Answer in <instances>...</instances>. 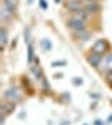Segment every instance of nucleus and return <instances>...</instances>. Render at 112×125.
Wrapping results in <instances>:
<instances>
[{
    "instance_id": "obj_1",
    "label": "nucleus",
    "mask_w": 112,
    "mask_h": 125,
    "mask_svg": "<svg viewBox=\"0 0 112 125\" xmlns=\"http://www.w3.org/2000/svg\"><path fill=\"white\" fill-rule=\"evenodd\" d=\"M69 27H70V30L75 32V33H84L85 32V20H82L79 15L70 17V19H69Z\"/></svg>"
},
{
    "instance_id": "obj_2",
    "label": "nucleus",
    "mask_w": 112,
    "mask_h": 125,
    "mask_svg": "<svg viewBox=\"0 0 112 125\" xmlns=\"http://www.w3.org/2000/svg\"><path fill=\"white\" fill-rule=\"evenodd\" d=\"M105 48H107V45H105V42L104 40H99L95 45H94V53H99V55H102L104 52H105Z\"/></svg>"
},
{
    "instance_id": "obj_3",
    "label": "nucleus",
    "mask_w": 112,
    "mask_h": 125,
    "mask_svg": "<svg viewBox=\"0 0 112 125\" xmlns=\"http://www.w3.org/2000/svg\"><path fill=\"white\" fill-rule=\"evenodd\" d=\"M15 7H17V0H3V9L9 10L10 13L15 12Z\"/></svg>"
},
{
    "instance_id": "obj_4",
    "label": "nucleus",
    "mask_w": 112,
    "mask_h": 125,
    "mask_svg": "<svg viewBox=\"0 0 112 125\" xmlns=\"http://www.w3.org/2000/svg\"><path fill=\"white\" fill-rule=\"evenodd\" d=\"M70 10H80V0H72V2H69V5H67Z\"/></svg>"
},
{
    "instance_id": "obj_5",
    "label": "nucleus",
    "mask_w": 112,
    "mask_h": 125,
    "mask_svg": "<svg viewBox=\"0 0 112 125\" xmlns=\"http://www.w3.org/2000/svg\"><path fill=\"white\" fill-rule=\"evenodd\" d=\"M7 45V30L5 27H2V47H5Z\"/></svg>"
},
{
    "instance_id": "obj_6",
    "label": "nucleus",
    "mask_w": 112,
    "mask_h": 125,
    "mask_svg": "<svg viewBox=\"0 0 112 125\" xmlns=\"http://www.w3.org/2000/svg\"><path fill=\"white\" fill-rule=\"evenodd\" d=\"M87 3H89V5H87V10H89V12H95V10L99 9V5H97V3H94V2H87Z\"/></svg>"
},
{
    "instance_id": "obj_7",
    "label": "nucleus",
    "mask_w": 112,
    "mask_h": 125,
    "mask_svg": "<svg viewBox=\"0 0 112 125\" xmlns=\"http://www.w3.org/2000/svg\"><path fill=\"white\" fill-rule=\"evenodd\" d=\"M85 2H92V0H85Z\"/></svg>"
}]
</instances>
